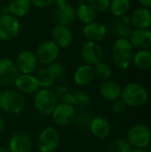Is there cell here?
<instances>
[{"label": "cell", "mask_w": 151, "mask_h": 152, "mask_svg": "<svg viewBox=\"0 0 151 152\" xmlns=\"http://www.w3.org/2000/svg\"><path fill=\"white\" fill-rule=\"evenodd\" d=\"M150 131H151V129H150Z\"/></svg>", "instance_id": "46"}, {"label": "cell", "mask_w": 151, "mask_h": 152, "mask_svg": "<svg viewBox=\"0 0 151 152\" xmlns=\"http://www.w3.org/2000/svg\"><path fill=\"white\" fill-rule=\"evenodd\" d=\"M83 34L88 39V41L100 42L103 40L107 36V28L106 26L99 21H92L83 28Z\"/></svg>", "instance_id": "15"}, {"label": "cell", "mask_w": 151, "mask_h": 152, "mask_svg": "<svg viewBox=\"0 0 151 152\" xmlns=\"http://www.w3.org/2000/svg\"><path fill=\"white\" fill-rule=\"evenodd\" d=\"M20 23L15 16L4 13L0 17V40L9 41L14 39L20 33Z\"/></svg>", "instance_id": "6"}, {"label": "cell", "mask_w": 151, "mask_h": 152, "mask_svg": "<svg viewBox=\"0 0 151 152\" xmlns=\"http://www.w3.org/2000/svg\"><path fill=\"white\" fill-rule=\"evenodd\" d=\"M111 0H88V4L96 12H104L109 8Z\"/></svg>", "instance_id": "31"}, {"label": "cell", "mask_w": 151, "mask_h": 152, "mask_svg": "<svg viewBox=\"0 0 151 152\" xmlns=\"http://www.w3.org/2000/svg\"><path fill=\"white\" fill-rule=\"evenodd\" d=\"M15 64L21 74H32L37 67L36 55L31 51H22L18 54Z\"/></svg>", "instance_id": "12"}, {"label": "cell", "mask_w": 151, "mask_h": 152, "mask_svg": "<svg viewBox=\"0 0 151 152\" xmlns=\"http://www.w3.org/2000/svg\"><path fill=\"white\" fill-rule=\"evenodd\" d=\"M132 152H146L143 149H135L133 151H132Z\"/></svg>", "instance_id": "42"}, {"label": "cell", "mask_w": 151, "mask_h": 152, "mask_svg": "<svg viewBox=\"0 0 151 152\" xmlns=\"http://www.w3.org/2000/svg\"><path fill=\"white\" fill-rule=\"evenodd\" d=\"M122 18H123V24H125V25H128L129 23H131V18H129L128 16H126V15H123L122 16Z\"/></svg>", "instance_id": "38"}, {"label": "cell", "mask_w": 151, "mask_h": 152, "mask_svg": "<svg viewBox=\"0 0 151 152\" xmlns=\"http://www.w3.org/2000/svg\"><path fill=\"white\" fill-rule=\"evenodd\" d=\"M127 141L136 149L146 148L151 141L150 129L143 124H138L130 128L127 134Z\"/></svg>", "instance_id": "5"}, {"label": "cell", "mask_w": 151, "mask_h": 152, "mask_svg": "<svg viewBox=\"0 0 151 152\" xmlns=\"http://www.w3.org/2000/svg\"><path fill=\"white\" fill-rule=\"evenodd\" d=\"M2 1H3V0H0V2H2Z\"/></svg>", "instance_id": "45"}, {"label": "cell", "mask_w": 151, "mask_h": 152, "mask_svg": "<svg viewBox=\"0 0 151 152\" xmlns=\"http://www.w3.org/2000/svg\"><path fill=\"white\" fill-rule=\"evenodd\" d=\"M4 126V121L3 118L0 116V131H2V130H3Z\"/></svg>", "instance_id": "40"}, {"label": "cell", "mask_w": 151, "mask_h": 152, "mask_svg": "<svg viewBox=\"0 0 151 152\" xmlns=\"http://www.w3.org/2000/svg\"><path fill=\"white\" fill-rule=\"evenodd\" d=\"M0 12H1V6H0Z\"/></svg>", "instance_id": "43"}, {"label": "cell", "mask_w": 151, "mask_h": 152, "mask_svg": "<svg viewBox=\"0 0 151 152\" xmlns=\"http://www.w3.org/2000/svg\"><path fill=\"white\" fill-rule=\"evenodd\" d=\"M9 152H31L32 142L28 134L23 132L13 134L9 141Z\"/></svg>", "instance_id": "14"}, {"label": "cell", "mask_w": 151, "mask_h": 152, "mask_svg": "<svg viewBox=\"0 0 151 152\" xmlns=\"http://www.w3.org/2000/svg\"><path fill=\"white\" fill-rule=\"evenodd\" d=\"M132 28L128 25H125L123 23H118L117 28V32L120 38H127L130 37L132 34Z\"/></svg>", "instance_id": "32"}, {"label": "cell", "mask_w": 151, "mask_h": 152, "mask_svg": "<svg viewBox=\"0 0 151 152\" xmlns=\"http://www.w3.org/2000/svg\"><path fill=\"white\" fill-rule=\"evenodd\" d=\"M95 77L94 68L89 64H84L79 66L75 74H74V81L77 85L84 86L89 85Z\"/></svg>", "instance_id": "20"}, {"label": "cell", "mask_w": 151, "mask_h": 152, "mask_svg": "<svg viewBox=\"0 0 151 152\" xmlns=\"http://www.w3.org/2000/svg\"><path fill=\"white\" fill-rule=\"evenodd\" d=\"M100 93L104 99L114 102L121 97L122 88L114 81H105L100 86Z\"/></svg>", "instance_id": "21"}, {"label": "cell", "mask_w": 151, "mask_h": 152, "mask_svg": "<svg viewBox=\"0 0 151 152\" xmlns=\"http://www.w3.org/2000/svg\"><path fill=\"white\" fill-rule=\"evenodd\" d=\"M19 77L15 62L10 59H0V86H9L14 84Z\"/></svg>", "instance_id": "8"}, {"label": "cell", "mask_w": 151, "mask_h": 152, "mask_svg": "<svg viewBox=\"0 0 151 152\" xmlns=\"http://www.w3.org/2000/svg\"><path fill=\"white\" fill-rule=\"evenodd\" d=\"M140 2V4L145 7V8H150L151 7V0H138Z\"/></svg>", "instance_id": "37"}, {"label": "cell", "mask_w": 151, "mask_h": 152, "mask_svg": "<svg viewBox=\"0 0 151 152\" xmlns=\"http://www.w3.org/2000/svg\"><path fill=\"white\" fill-rule=\"evenodd\" d=\"M0 93H1V88H0Z\"/></svg>", "instance_id": "44"}, {"label": "cell", "mask_w": 151, "mask_h": 152, "mask_svg": "<svg viewBox=\"0 0 151 152\" xmlns=\"http://www.w3.org/2000/svg\"><path fill=\"white\" fill-rule=\"evenodd\" d=\"M133 147L129 142L124 138H119L114 141L109 149V152H132Z\"/></svg>", "instance_id": "28"}, {"label": "cell", "mask_w": 151, "mask_h": 152, "mask_svg": "<svg viewBox=\"0 0 151 152\" xmlns=\"http://www.w3.org/2000/svg\"><path fill=\"white\" fill-rule=\"evenodd\" d=\"M61 100H62V102H64V103H69L73 106L77 105L79 107L86 106L90 102L89 95L83 91H77L73 94L69 93Z\"/></svg>", "instance_id": "24"}, {"label": "cell", "mask_w": 151, "mask_h": 152, "mask_svg": "<svg viewBox=\"0 0 151 152\" xmlns=\"http://www.w3.org/2000/svg\"><path fill=\"white\" fill-rule=\"evenodd\" d=\"M129 41L133 47L139 50H147L151 47V31L135 28L132 31Z\"/></svg>", "instance_id": "17"}, {"label": "cell", "mask_w": 151, "mask_h": 152, "mask_svg": "<svg viewBox=\"0 0 151 152\" xmlns=\"http://www.w3.org/2000/svg\"><path fill=\"white\" fill-rule=\"evenodd\" d=\"M76 16L83 23L88 24L92 21H94L96 17V11L89 4L82 3L76 10Z\"/></svg>", "instance_id": "25"}, {"label": "cell", "mask_w": 151, "mask_h": 152, "mask_svg": "<svg viewBox=\"0 0 151 152\" xmlns=\"http://www.w3.org/2000/svg\"><path fill=\"white\" fill-rule=\"evenodd\" d=\"M133 58V47L127 38H117L112 45V59L120 69L130 67Z\"/></svg>", "instance_id": "1"}, {"label": "cell", "mask_w": 151, "mask_h": 152, "mask_svg": "<svg viewBox=\"0 0 151 152\" xmlns=\"http://www.w3.org/2000/svg\"><path fill=\"white\" fill-rule=\"evenodd\" d=\"M60 142V134L53 127L44 129L38 136L37 145L41 152H53Z\"/></svg>", "instance_id": "7"}, {"label": "cell", "mask_w": 151, "mask_h": 152, "mask_svg": "<svg viewBox=\"0 0 151 152\" xmlns=\"http://www.w3.org/2000/svg\"><path fill=\"white\" fill-rule=\"evenodd\" d=\"M57 97L50 89H41L36 93L34 107L42 115H50L57 106Z\"/></svg>", "instance_id": "4"}, {"label": "cell", "mask_w": 151, "mask_h": 152, "mask_svg": "<svg viewBox=\"0 0 151 152\" xmlns=\"http://www.w3.org/2000/svg\"><path fill=\"white\" fill-rule=\"evenodd\" d=\"M52 114L53 121L61 126L69 125L76 118L77 116L74 106L64 102L57 104Z\"/></svg>", "instance_id": "9"}, {"label": "cell", "mask_w": 151, "mask_h": 152, "mask_svg": "<svg viewBox=\"0 0 151 152\" xmlns=\"http://www.w3.org/2000/svg\"><path fill=\"white\" fill-rule=\"evenodd\" d=\"M93 68H94V71H95V76H97L99 78H101L102 80H108L111 77L112 69L109 64L101 61V62L97 63Z\"/></svg>", "instance_id": "30"}, {"label": "cell", "mask_w": 151, "mask_h": 152, "mask_svg": "<svg viewBox=\"0 0 151 152\" xmlns=\"http://www.w3.org/2000/svg\"><path fill=\"white\" fill-rule=\"evenodd\" d=\"M148 98L147 90L137 83L127 84L121 93V99L126 105L131 107H141L144 105Z\"/></svg>", "instance_id": "2"}, {"label": "cell", "mask_w": 151, "mask_h": 152, "mask_svg": "<svg viewBox=\"0 0 151 152\" xmlns=\"http://www.w3.org/2000/svg\"><path fill=\"white\" fill-rule=\"evenodd\" d=\"M38 79H39V86L42 89H50L55 84V80L48 75L43 77H40Z\"/></svg>", "instance_id": "33"}, {"label": "cell", "mask_w": 151, "mask_h": 152, "mask_svg": "<svg viewBox=\"0 0 151 152\" xmlns=\"http://www.w3.org/2000/svg\"><path fill=\"white\" fill-rule=\"evenodd\" d=\"M38 76L40 77H43L44 76H47V70H46V69H39L38 70Z\"/></svg>", "instance_id": "39"}, {"label": "cell", "mask_w": 151, "mask_h": 152, "mask_svg": "<svg viewBox=\"0 0 151 152\" xmlns=\"http://www.w3.org/2000/svg\"><path fill=\"white\" fill-rule=\"evenodd\" d=\"M69 93V89L66 86H59L56 87V91H55L54 94H55L57 99H59V98L60 99H62Z\"/></svg>", "instance_id": "35"}, {"label": "cell", "mask_w": 151, "mask_h": 152, "mask_svg": "<svg viewBox=\"0 0 151 152\" xmlns=\"http://www.w3.org/2000/svg\"><path fill=\"white\" fill-rule=\"evenodd\" d=\"M55 0H31V3L37 7H47Z\"/></svg>", "instance_id": "36"}, {"label": "cell", "mask_w": 151, "mask_h": 152, "mask_svg": "<svg viewBox=\"0 0 151 152\" xmlns=\"http://www.w3.org/2000/svg\"><path fill=\"white\" fill-rule=\"evenodd\" d=\"M14 85L20 93L25 94H36L40 88L38 77L31 74L19 75L16 81L14 82Z\"/></svg>", "instance_id": "13"}, {"label": "cell", "mask_w": 151, "mask_h": 152, "mask_svg": "<svg viewBox=\"0 0 151 152\" xmlns=\"http://www.w3.org/2000/svg\"><path fill=\"white\" fill-rule=\"evenodd\" d=\"M130 8V0H111L109 9L115 16H123Z\"/></svg>", "instance_id": "27"}, {"label": "cell", "mask_w": 151, "mask_h": 152, "mask_svg": "<svg viewBox=\"0 0 151 152\" xmlns=\"http://www.w3.org/2000/svg\"><path fill=\"white\" fill-rule=\"evenodd\" d=\"M0 152H9V151L6 148H4V147L0 146Z\"/></svg>", "instance_id": "41"}, {"label": "cell", "mask_w": 151, "mask_h": 152, "mask_svg": "<svg viewBox=\"0 0 151 152\" xmlns=\"http://www.w3.org/2000/svg\"><path fill=\"white\" fill-rule=\"evenodd\" d=\"M133 62L140 69H151V52L149 50H139L133 54Z\"/></svg>", "instance_id": "26"}, {"label": "cell", "mask_w": 151, "mask_h": 152, "mask_svg": "<svg viewBox=\"0 0 151 152\" xmlns=\"http://www.w3.org/2000/svg\"><path fill=\"white\" fill-rule=\"evenodd\" d=\"M46 70H47V75L50 76L51 77H53L54 80L60 79V78L63 77L65 75L64 67L61 63L56 62V61L47 65Z\"/></svg>", "instance_id": "29"}, {"label": "cell", "mask_w": 151, "mask_h": 152, "mask_svg": "<svg viewBox=\"0 0 151 152\" xmlns=\"http://www.w3.org/2000/svg\"><path fill=\"white\" fill-rule=\"evenodd\" d=\"M91 133L99 139H105L110 134V124L104 117H95L89 123Z\"/></svg>", "instance_id": "18"}, {"label": "cell", "mask_w": 151, "mask_h": 152, "mask_svg": "<svg viewBox=\"0 0 151 152\" xmlns=\"http://www.w3.org/2000/svg\"><path fill=\"white\" fill-rule=\"evenodd\" d=\"M25 98L15 90H4L0 93V109L4 112L18 114L25 108Z\"/></svg>", "instance_id": "3"}, {"label": "cell", "mask_w": 151, "mask_h": 152, "mask_svg": "<svg viewBox=\"0 0 151 152\" xmlns=\"http://www.w3.org/2000/svg\"><path fill=\"white\" fill-rule=\"evenodd\" d=\"M131 23L135 28L148 29L151 26V12L145 7L135 9L131 16Z\"/></svg>", "instance_id": "19"}, {"label": "cell", "mask_w": 151, "mask_h": 152, "mask_svg": "<svg viewBox=\"0 0 151 152\" xmlns=\"http://www.w3.org/2000/svg\"><path fill=\"white\" fill-rule=\"evenodd\" d=\"M59 55V47L57 45L51 41L47 40L43 42L37 48L36 58L41 63L44 65H49L55 61Z\"/></svg>", "instance_id": "11"}, {"label": "cell", "mask_w": 151, "mask_h": 152, "mask_svg": "<svg viewBox=\"0 0 151 152\" xmlns=\"http://www.w3.org/2000/svg\"><path fill=\"white\" fill-rule=\"evenodd\" d=\"M40 152H41V151H40Z\"/></svg>", "instance_id": "47"}, {"label": "cell", "mask_w": 151, "mask_h": 152, "mask_svg": "<svg viewBox=\"0 0 151 152\" xmlns=\"http://www.w3.org/2000/svg\"><path fill=\"white\" fill-rule=\"evenodd\" d=\"M31 0H10L7 10L10 14L18 17L26 15L31 8Z\"/></svg>", "instance_id": "23"}, {"label": "cell", "mask_w": 151, "mask_h": 152, "mask_svg": "<svg viewBox=\"0 0 151 152\" xmlns=\"http://www.w3.org/2000/svg\"><path fill=\"white\" fill-rule=\"evenodd\" d=\"M52 38L58 47H68L73 41V34L68 26L58 24L52 30Z\"/></svg>", "instance_id": "16"}, {"label": "cell", "mask_w": 151, "mask_h": 152, "mask_svg": "<svg viewBox=\"0 0 151 152\" xmlns=\"http://www.w3.org/2000/svg\"><path fill=\"white\" fill-rule=\"evenodd\" d=\"M126 106L127 105L124 102V101L122 99H117V100L114 101V102L112 104V110L117 114H121L125 111Z\"/></svg>", "instance_id": "34"}, {"label": "cell", "mask_w": 151, "mask_h": 152, "mask_svg": "<svg viewBox=\"0 0 151 152\" xmlns=\"http://www.w3.org/2000/svg\"><path fill=\"white\" fill-rule=\"evenodd\" d=\"M103 55L101 46L93 41L85 42L81 48V56L86 64L95 66L101 61Z\"/></svg>", "instance_id": "10"}, {"label": "cell", "mask_w": 151, "mask_h": 152, "mask_svg": "<svg viewBox=\"0 0 151 152\" xmlns=\"http://www.w3.org/2000/svg\"><path fill=\"white\" fill-rule=\"evenodd\" d=\"M56 20L61 25L69 26L72 22H74L76 19V11L72 5L69 4H62L58 7L56 11Z\"/></svg>", "instance_id": "22"}]
</instances>
